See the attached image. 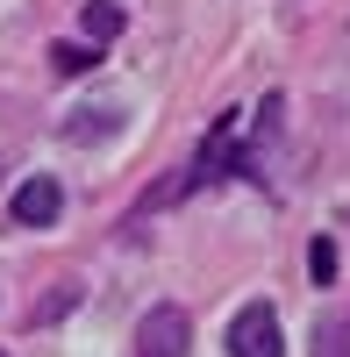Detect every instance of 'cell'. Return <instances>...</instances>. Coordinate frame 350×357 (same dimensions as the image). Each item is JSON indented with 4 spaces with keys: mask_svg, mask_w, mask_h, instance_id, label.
<instances>
[{
    "mask_svg": "<svg viewBox=\"0 0 350 357\" xmlns=\"http://www.w3.org/2000/svg\"><path fill=\"white\" fill-rule=\"evenodd\" d=\"M186 350H193V314L186 307L165 301V307H151L136 321V350L129 357H186Z\"/></svg>",
    "mask_w": 350,
    "mask_h": 357,
    "instance_id": "1",
    "label": "cell"
},
{
    "mask_svg": "<svg viewBox=\"0 0 350 357\" xmlns=\"http://www.w3.org/2000/svg\"><path fill=\"white\" fill-rule=\"evenodd\" d=\"M229 357H286V336H279L272 301L236 307V321H229Z\"/></svg>",
    "mask_w": 350,
    "mask_h": 357,
    "instance_id": "2",
    "label": "cell"
},
{
    "mask_svg": "<svg viewBox=\"0 0 350 357\" xmlns=\"http://www.w3.org/2000/svg\"><path fill=\"white\" fill-rule=\"evenodd\" d=\"M8 215L22 222V229H50L57 215H65V186H57V178H22V186H15V200H8Z\"/></svg>",
    "mask_w": 350,
    "mask_h": 357,
    "instance_id": "3",
    "label": "cell"
},
{
    "mask_svg": "<svg viewBox=\"0 0 350 357\" xmlns=\"http://www.w3.org/2000/svg\"><path fill=\"white\" fill-rule=\"evenodd\" d=\"M114 129H122V107H79L72 122H65V136H72V143H107Z\"/></svg>",
    "mask_w": 350,
    "mask_h": 357,
    "instance_id": "4",
    "label": "cell"
},
{
    "mask_svg": "<svg viewBox=\"0 0 350 357\" xmlns=\"http://www.w3.org/2000/svg\"><path fill=\"white\" fill-rule=\"evenodd\" d=\"M79 22H86V36H93V43H114V36H122V8H114V0H86Z\"/></svg>",
    "mask_w": 350,
    "mask_h": 357,
    "instance_id": "5",
    "label": "cell"
},
{
    "mask_svg": "<svg viewBox=\"0 0 350 357\" xmlns=\"http://www.w3.org/2000/svg\"><path fill=\"white\" fill-rule=\"evenodd\" d=\"M93 65H100V43H50V72L79 79V72H93Z\"/></svg>",
    "mask_w": 350,
    "mask_h": 357,
    "instance_id": "6",
    "label": "cell"
},
{
    "mask_svg": "<svg viewBox=\"0 0 350 357\" xmlns=\"http://www.w3.org/2000/svg\"><path fill=\"white\" fill-rule=\"evenodd\" d=\"M307 279H314V286H336V243H329V236H314V243H307Z\"/></svg>",
    "mask_w": 350,
    "mask_h": 357,
    "instance_id": "7",
    "label": "cell"
},
{
    "mask_svg": "<svg viewBox=\"0 0 350 357\" xmlns=\"http://www.w3.org/2000/svg\"><path fill=\"white\" fill-rule=\"evenodd\" d=\"M307 357H350V329L343 321H322V329H314V350Z\"/></svg>",
    "mask_w": 350,
    "mask_h": 357,
    "instance_id": "8",
    "label": "cell"
},
{
    "mask_svg": "<svg viewBox=\"0 0 350 357\" xmlns=\"http://www.w3.org/2000/svg\"><path fill=\"white\" fill-rule=\"evenodd\" d=\"M0 357H8V350H0Z\"/></svg>",
    "mask_w": 350,
    "mask_h": 357,
    "instance_id": "9",
    "label": "cell"
}]
</instances>
